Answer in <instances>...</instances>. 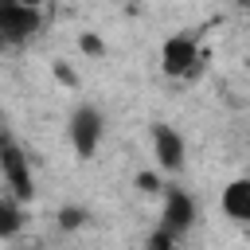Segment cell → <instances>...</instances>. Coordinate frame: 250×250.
I'll use <instances>...</instances> for the list:
<instances>
[{"mask_svg": "<svg viewBox=\"0 0 250 250\" xmlns=\"http://www.w3.org/2000/svg\"><path fill=\"white\" fill-rule=\"evenodd\" d=\"M0 180H4V188H8L16 199H23V203H31V199H35L31 160H27V152L16 145V137H12V133H4V137H0Z\"/></svg>", "mask_w": 250, "mask_h": 250, "instance_id": "1", "label": "cell"}, {"mask_svg": "<svg viewBox=\"0 0 250 250\" xmlns=\"http://www.w3.org/2000/svg\"><path fill=\"white\" fill-rule=\"evenodd\" d=\"M43 20H39V4L27 0H0V39L4 47H23L39 35Z\"/></svg>", "mask_w": 250, "mask_h": 250, "instance_id": "2", "label": "cell"}, {"mask_svg": "<svg viewBox=\"0 0 250 250\" xmlns=\"http://www.w3.org/2000/svg\"><path fill=\"white\" fill-rule=\"evenodd\" d=\"M66 137L78 152V160H90L98 148H102V137H105V113L90 102H82L74 113H70V125H66Z\"/></svg>", "mask_w": 250, "mask_h": 250, "instance_id": "3", "label": "cell"}, {"mask_svg": "<svg viewBox=\"0 0 250 250\" xmlns=\"http://www.w3.org/2000/svg\"><path fill=\"white\" fill-rule=\"evenodd\" d=\"M203 66V55H199V43L191 35H168L164 47H160V70L168 78H195Z\"/></svg>", "mask_w": 250, "mask_h": 250, "instance_id": "4", "label": "cell"}, {"mask_svg": "<svg viewBox=\"0 0 250 250\" xmlns=\"http://www.w3.org/2000/svg\"><path fill=\"white\" fill-rule=\"evenodd\" d=\"M195 199L188 195V188H168L164 191V207H160V230L176 242L195 227Z\"/></svg>", "mask_w": 250, "mask_h": 250, "instance_id": "5", "label": "cell"}, {"mask_svg": "<svg viewBox=\"0 0 250 250\" xmlns=\"http://www.w3.org/2000/svg\"><path fill=\"white\" fill-rule=\"evenodd\" d=\"M152 152H156V164L164 168V172H184V160H188V145H184V137L172 129V125H164V121H156L152 125Z\"/></svg>", "mask_w": 250, "mask_h": 250, "instance_id": "6", "label": "cell"}, {"mask_svg": "<svg viewBox=\"0 0 250 250\" xmlns=\"http://www.w3.org/2000/svg\"><path fill=\"white\" fill-rule=\"evenodd\" d=\"M223 211L230 215V219H238V223H250V176H238V180H230L227 188H223Z\"/></svg>", "mask_w": 250, "mask_h": 250, "instance_id": "7", "label": "cell"}, {"mask_svg": "<svg viewBox=\"0 0 250 250\" xmlns=\"http://www.w3.org/2000/svg\"><path fill=\"white\" fill-rule=\"evenodd\" d=\"M20 227H23V199L4 191L0 195V242H12Z\"/></svg>", "mask_w": 250, "mask_h": 250, "instance_id": "8", "label": "cell"}, {"mask_svg": "<svg viewBox=\"0 0 250 250\" xmlns=\"http://www.w3.org/2000/svg\"><path fill=\"white\" fill-rule=\"evenodd\" d=\"M82 223H86V211H82V207H62V211H59V227H62V230H78Z\"/></svg>", "mask_w": 250, "mask_h": 250, "instance_id": "9", "label": "cell"}, {"mask_svg": "<svg viewBox=\"0 0 250 250\" xmlns=\"http://www.w3.org/2000/svg\"><path fill=\"white\" fill-rule=\"evenodd\" d=\"M78 43H82V51H86V55H102V39H94V35H82Z\"/></svg>", "mask_w": 250, "mask_h": 250, "instance_id": "10", "label": "cell"}, {"mask_svg": "<svg viewBox=\"0 0 250 250\" xmlns=\"http://www.w3.org/2000/svg\"><path fill=\"white\" fill-rule=\"evenodd\" d=\"M55 78H62V82H70V86H74V74H70L66 66H55Z\"/></svg>", "mask_w": 250, "mask_h": 250, "instance_id": "11", "label": "cell"}, {"mask_svg": "<svg viewBox=\"0 0 250 250\" xmlns=\"http://www.w3.org/2000/svg\"><path fill=\"white\" fill-rule=\"evenodd\" d=\"M234 4H238V8H242V12H250V0H234Z\"/></svg>", "mask_w": 250, "mask_h": 250, "instance_id": "12", "label": "cell"}, {"mask_svg": "<svg viewBox=\"0 0 250 250\" xmlns=\"http://www.w3.org/2000/svg\"><path fill=\"white\" fill-rule=\"evenodd\" d=\"M27 4H43V0H27Z\"/></svg>", "mask_w": 250, "mask_h": 250, "instance_id": "13", "label": "cell"}]
</instances>
